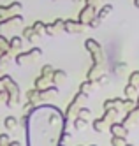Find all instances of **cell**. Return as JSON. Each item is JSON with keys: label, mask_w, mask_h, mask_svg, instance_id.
Returning a JSON list of instances; mask_svg holds the SVG:
<instances>
[{"label": "cell", "mask_w": 139, "mask_h": 146, "mask_svg": "<svg viewBox=\"0 0 139 146\" xmlns=\"http://www.w3.org/2000/svg\"><path fill=\"white\" fill-rule=\"evenodd\" d=\"M88 114H90V111H88V109H79V116H81V118H86Z\"/></svg>", "instance_id": "13"}, {"label": "cell", "mask_w": 139, "mask_h": 146, "mask_svg": "<svg viewBox=\"0 0 139 146\" xmlns=\"http://www.w3.org/2000/svg\"><path fill=\"white\" fill-rule=\"evenodd\" d=\"M111 144L113 146H123L125 144V137H122V135H113V137H111Z\"/></svg>", "instance_id": "4"}, {"label": "cell", "mask_w": 139, "mask_h": 146, "mask_svg": "<svg viewBox=\"0 0 139 146\" xmlns=\"http://www.w3.org/2000/svg\"><path fill=\"white\" fill-rule=\"evenodd\" d=\"M7 14V7H4V5H0V18H4Z\"/></svg>", "instance_id": "14"}, {"label": "cell", "mask_w": 139, "mask_h": 146, "mask_svg": "<svg viewBox=\"0 0 139 146\" xmlns=\"http://www.w3.org/2000/svg\"><path fill=\"white\" fill-rule=\"evenodd\" d=\"M93 129L100 132V130H102V120H95V121H93Z\"/></svg>", "instance_id": "10"}, {"label": "cell", "mask_w": 139, "mask_h": 146, "mask_svg": "<svg viewBox=\"0 0 139 146\" xmlns=\"http://www.w3.org/2000/svg\"><path fill=\"white\" fill-rule=\"evenodd\" d=\"M7 9H21V4L19 2H14V4H11Z\"/></svg>", "instance_id": "15"}, {"label": "cell", "mask_w": 139, "mask_h": 146, "mask_svg": "<svg viewBox=\"0 0 139 146\" xmlns=\"http://www.w3.org/2000/svg\"><path fill=\"white\" fill-rule=\"evenodd\" d=\"M134 92H136V86H134V85H130V83H129V86L125 88V93H127V95H129V97H132V95H134Z\"/></svg>", "instance_id": "9"}, {"label": "cell", "mask_w": 139, "mask_h": 146, "mask_svg": "<svg viewBox=\"0 0 139 146\" xmlns=\"http://www.w3.org/2000/svg\"><path fill=\"white\" fill-rule=\"evenodd\" d=\"M97 83H99V85H104V83H108V78H106V76H100V78L97 79Z\"/></svg>", "instance_id": "16"}, {"label": "cell", "mask_w": 139, "mask_h": 146, "mask_svg": "<svg viewBox=\"0 0 139 146\" xmlns=\"http://www.w3.org/2000/svg\"><path fill=\"white\" fill-rule=\"evenodd\" d=\"M111 11H113V5H111V4H109V5H104V7H102V11L99 13V18H100V19H102V18H106Z\"/></svg>", "instance_id": "5"}, {"label": "cell", "mask_w": 139, "mask_h": 146, "mask_svg": "<svg viewBox=\"0 0 139 146\" xmlns=\"http://www.w3.org/2000/svg\"><path fill=\"white\" fill-rule=\"evenodd\" d=\"M7 143H9L7 134H2V135H0V144H7Z\"/></svg>", "instance_id": "12"}, {"label": "cell", "mask_w": 139, "mask_h": 146, "mask_svg": "<svg viewBox=\"0 0 139 146\" xmlns=\"http://www.w3.org/2000/svg\"><path fill=\"white\" fill-rule=\"evenodd\" d=\"M55 81H62V78H65V72L63 70H53V76H51Z\"/></svg>", "instance_id": "6"}, {"label": "cell", "mask_w": 139, "mask_h": 146, "mask_svg": "<svg viewBox=\"0 0 139 146\" xmlns=\"http://www.w3.org/2000/svg\"><path fill=\"white\" fill-rule=\"evenodd\" d=\"M11 46L19 48V46H21V39H13V40H11Z\"/></svg>", "instance_id": "11"}, {"label": "cell", "mask_w": 139, "mask_h": 146, "mask_svg": "<svg viewBox=\"0 0 139 146\" xmlns=\"http://www.w3.org/2000/svg\"><path fill=\"white\" fill-rule=\"evenodd\" d=\"M49 72H53L51 67H44V69H42V74H49Z\"/></svg>", "instance_id": "17"}, {"label": "cell", "mask_w": 139, "mask_h": 146, "mask_svg": "<svg viewBox=\"0 0 139 146\" xmlns=\"http://www.w3.org/2000/svg\"><path fill=\"white\" fill-rule=\"evenodd\" d=\"M130 85H139V72H132L130 74Z\"/></svg>", "instance_id": "8"}, {"label": "cell", "mask_w": 139, "mask_h": 146, "mask_svg": "<svg viewBox=\"0 0 139 146\" xmlns=\"http://www.w3.org/2000/svg\"><path fill=\"white\" fill-rule=\"evenodd\" d=\"M111 132H113V135H122V137L127 135V129L123 127L122 123H113L111 125Z\"/></svg>", "instance_id": "1"}, {"label": "cell", "mask_w": 139, "mask_h": 146, "mask_svg": "<svg viewBox=\"0 0 139 146\" xmlns=\"http://www.w3.org/2000/svg\"><path fill=\"white\" fill-rule=\"evenodd\" d=\"M123 146H132V144H123Z\"/></svg>", "instance_id": "19"}, {"label": "cell", "mask_w": 139, "mask_h": 146, "mask_svg": "<svg viewBox=\"0 0 139 146\" xmlns=\"http://www.w3.org/2000/svg\"><path fill=\"white\" fill-rule=\"evenodd\" d=\"M9 146H21V144H19L18 141H14V143H9Z\"/></svg>", "instance_id": "18"}, {"label": "cell", "mask_w": 139, "mask_h": 146, "mask_svg": "<svg viewBox=\"0 0 139 146\" xmlns=\"http://www.w3.org/2000/svg\"><path fill=\"white\" fill-rule=\"evenodd\" d=\"M32 30H34V34H41L42 32V30H44V23H42V21H35V25L34 27H32Z\"/></svg>", "instance_id": "7"}, {"label": "cell", "mask_w": 139, "mask_h": 146, "mask_svg": "<svg viewBox=\"0 0 139 146\" xmlns=\"http://www.w3.org/2000/svg\"><path fill=\"white\" fill-rule=\"evenodd\" d=\"M4 125H5V129L14 130V129L18 127V120H16L14 116H7V118H5V121H4Z\"/></svg>", "instance_id": "2"}, {"label": "cell", "mask_w": 139, "mask_h": 146, "mask_svg": "<svg viewBox=\"0 0 139 146\" xmlns=\"http://www.w3.org/2000/svg\"><path fill=\"white\" fill-rule=\"evenodd\" d=\"M74 127H76L78 130H83L84 127H86V120L81 118V116H78L76 120H74Z\"/></svg>", "instance_id": "3"}, {"label": "cell", "mask_w": 139, "mask_h": 146, "mask_svg": "<svg viewBox=\"0 0 139 146\" xmlns=\"http://www.w3.org/2000/svg\"><path fill=\"white\" fill-rule=\"evenodd\" d=\"M93 146H95V144H93Z\"/></svg>", "instance_id": "20"}]
</instances>
